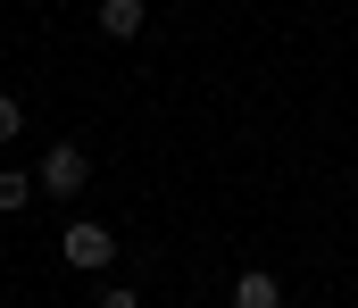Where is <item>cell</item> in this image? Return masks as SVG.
I'll use <instances>...</instances> for the list:
<instances>
[{
  "label": "cell",
  "instance_id": "obj_1",
  "mask_svg": "<svg viewBox=\"0 0 358 308\" xmlns=\"http://www.w3.org/2000/svg\"><path fill=\"white\" fill-rule=\"evenodd\" d=\"M84 175H92V159L76 150V142H50V150H42V167H34V184H42L50 200H67V192H84Z\"/></svg>",
  "mask_w": 358,
  "mask_h": 308
},
{
  "label": "cell",
  "instance_id": "obj_7",
  "mask_svg": "<svg viewBox=\"0 0 358 308\" xmlns=\"http://www.w3.org/2000/svg\"><path fill=\"white\" fill-rule=\"evenodd\" d=\"M92 308H142V292H100Z\"/></svg>",
  "mask_w": 358,
  "mask_h": 308
},
{
  "label": "cell",
  "instance_id": "obj_4",
  "mask_svg": "<svg viewBox=\"0 0 358 308\" xmlns=\"http://www.w3.org/2000/svg\"><path fill=\"white\" fill-rule=\"evenodd\" d=\"M142 25H150V8H142V0H100V34H108V42H134Z\"/></svg>",
  "mask_w": 358,
  "mask_h": 308
},
{
  "label": "cell",
  "instance_id": "obj_3",
  "mask_svg": "<svg viewBox=\"0 0 358 308\" xmlns=\"http://www.w3.org/2000/svg\"><path fill=\"white\" fill-rule=\"evenodd\" d=\"M234 308H283V284H275L267 267H250V275H234V292H225Z\"/></svg>",
  "mask_w": 358,
  "mask_h": 308
},
{
  "label": "cell",
  "instance_id": "obj_5",
  "mask_svg": "<svg viewBox=\"0 0 358 308\" xmlns=\"http://www.w3.org/2000/svg\"><path fill=\"white\" fill-rule=\"evenodd\" d=\"M34 192H42L34 175H17V167H0V217H8V208H25Z\"/></svg>",
  "mask_w": 358,
  "mask_h": 308
},
{
  "label": "cell",
  "instance_id": "obj_6",
  "mask_svg": "<svg viewBox=\"0 0 358 308\" xmlns=\"http://www.w3.org/2000/svg\"><path fill=\"white\" fill-rule=\"evenodd\" d=\"M17 133H25V101H17V92H0V150H8Z\"/></svg>",
  "mask_w": 358,
  "mask_h": 308
},
{
  "label": "cell",
  "instance_id": "obj_2",
  "mask_svg": "<svg viewBox=\"0 0 358 308\" xmlns=\"http://www.w3.org/2000/svg\"><path fill=\"white\" fill-rule=\"evenodd\" d=\"M59 250H67V267H76V275H100V267L117 258V233H108V225H67V242H59Z\"/></svg>",
  "mask_w": 358,
  "mask_h": 308
}]
</instances>
